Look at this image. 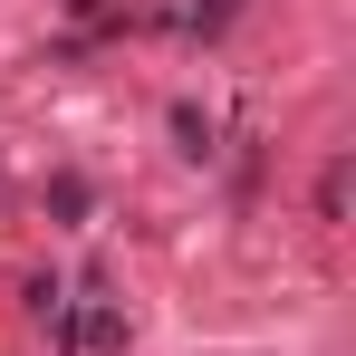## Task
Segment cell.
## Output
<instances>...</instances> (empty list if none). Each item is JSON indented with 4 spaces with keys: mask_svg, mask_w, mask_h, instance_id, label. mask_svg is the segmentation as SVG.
Wrapping results in <instances>:
<instances>
[{
    "mask_svg": "<svg viewBox=\"0 0 356 356\" xmlns=\"http://www.w3.org/2000/svg\"><path fill=\"white\" fill-rule=\"evenodd\" d=\"M67 337H77V347H87V356H106V347H125V308H106V298H97V308H77V327H67Z\"/></svg>",
    "mask_w": 356,
    "mask_h": 356,
    "instance_id": "cell-1",
    "label": "cell"
},
{
    "mask_svg": "<svg viewBox=\"0 0 356 356\" xmlns=\"http://www.w3.org/2000/svg\"><path fill=\"white\" fill-rule=\"evenodd\" d=\"M49 212H58V222H87V183L58 174V183H49Z\"/></svg>",
    "mask_w": 356,
    "mask_h": 356,
    "instance_id": "cell-3",
    "label": "cell"
},
{
    "mask_svg": "<svg viewBox=\"0 0 356 356\" xmlns=\"http://www.w3.org/2000/svg\"><path fill=\"white\" fill-rule=\"evenodd\" d=\"M212 135H222V125L202 116V106H174V145L183 154H212Z\"/></svg>",
    "mask_w": 356,
    "mask_h": 356,
    "instance_id": "cell-2",
    "label": "cell"
},
{
    "mask_svg": "<svg viewBox=\"0 0 356 356\" xmlns=\"http://www.w3.org/2000/svg\"><path fill=\"white\" fill-rule=\"evenodd\" d=\"M318 212H327V222L347 212V164H327V174H318Z\"/></svg>",
    "mask_w": 356,
    "mask_h": 356,
    "instance_id": "cell-4",
    "label": "cell"
}]
</instances>
